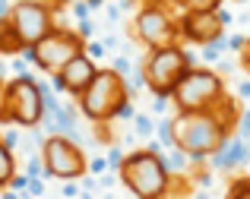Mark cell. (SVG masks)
<instances>
[{"label":"cell","instance_id":"18","mask_svg":"<svg viewBox=\"0 0 250 199\" xmlns=\"http://www.w3.org/2000/svg\"><path fill=\"white\" fill-rule=\"evenodd\" d=\"M133 127L140 136H146V139H152L155 136V120L149 114H133Z\"/></svg>","mask_w":250,"mask_h":199},{"label":"cell","instance_id":"24","mask_svg":"<svg viewBox=\"0 0 250 199\" xmlns=\"http://www.w3.org/2000/svg\"><path fill=\"white\" fill-rule=\"evenodd\" d=\"M25 177H44V164H42V158L38 155H32V161H29V174Z\"/></svg>","mask_w":250,"mask_h":199},{"label":"cell","instance_id":"19","mask_svg":"<svg viewBox=\"0 0 250 199\" xmlns=\"http://www.w3.org/2000/svg\"><path fill=\"white\" fill-rule=\"evenodd\" d=\"M155 133H159V145H162V149H174V142H171V123L168 120L155 123Z\"/></svg>","mask_w":250,"mask_h":199},{"label":"cell","instance_id":"2","mask_svg":"<svg viewBox=\"0 0 250 199\" xmlns=\"http://www.w3.org/2000/svg\"><path fill=\"white\" fill-rule=\"evenodd\" d=\"M117 177L136 199H168L171 174L162 161V145L149 142L146 149H133L121 158Z\"/></svg>","mask_w":250,"mask_h":199},{"label":"cell","instance_id":"17","mask_svg":"<svg viewBox=\"0 0 250 199\" xmlns=\"http://www.w3.org/2000/svg\"><path fill=\"white\" fill-rule=\"evenodd\" d=\"M177 10H215L222 6V0H171Z\"/></svg>","mask_w":250,"mask_h":199},{"label":"cell","instance_id":"33","mask_svg":"<svg viewBox=\"0 0 250 199\" xmlns=\"http://www.w3.org/2000/svg\"><path fill=\"white\" fill-rule=\"evenodd\" d=\"M108 199H114V196H108Z\"/></svg>","mask_w":250,"mask_h":199},{"label":"cell","instance_id":"16","mask_svg":"<svg viewBox=\"0 0 250 199\" xmlns=\"http://www.w3.org/2000/svg\"><path fill=\"white\" fill-rule=\"evenodd\" d=\"M225 199H250V177H234V180L228 183Z\"/></svg>","mask_w":250,"mask_h":199},{"label":"cell","instance_id":"5","mask_svg":"<svg viewBox=\"0 0 250 199\" xmlns=\"http://www.w3.org/2000/svg\"><path fill=\"white\" fill-rule=\"evenodd\" d=\"M193 63L190 54L184 51L181 41L174 44H165V48H152L146 51L143 57V66H140V76H143V85H146L152 95H171L174 82L187 73V66Z\"/></svg>","mask_w":250,"mask_h":199},{"label":"cell","instance_id":"13","mask_svg":"<svg viewBox=\"0 0 250 199\" xmlns=\"http://www.w3.org/2000/svg\"><path fill=\"white\" fill-rule=\"evenodd\" d=\"M247 158H250L247 139H241V136L231 133V136L222 142V149L212 152L206 161H212V168H219V171H234V168H241V164H247Z\"/></svg>","mask_w":250,"mask_h":199},{"label":"cell","instance_id":"15","mask_svg":"<svg viewBox=\"0 0 250 199\" xmlns=\"http://www.w3.org/2000/svg\"><path fill=\"white\" fill-rule=\"evenodd\" d=\"M16 54H22V44L16 41V35L10 32V25L0 16V57H16Z\"/></svg>","mask_w":250,"mask_h":199},{"label":"cell","instance_id":"11","mask_svg":"<svg viewBox=\"0 0 250 199\" xmlns=\"http://www.w3.org/2000/svg\"><path fill=\"white\" fill-rule=\"evenodd\" d=\"M231 25V13L215 6V10H181L177 13V38L187 44H212L225 38V29Z\"/></svg>","mask_w":250,"mask_h":199},{"label":"cell","instance_id":"29","mask_svg":"<svg viewBox=\"0 0 250 199\" xmlns=\"http://www.w3.org/2000/svg\"><path fill=\"white\" fill-rule=\"evenodd\" d=\"M238 92H241V98H250V79H247V82H241Z\"/></svg>","mask_w":250,"mask_h":199},{"label":"cell","instance_id":"22","mask_svg":"<svg viewBox=\"0 0 250 199\" xmlns=\"http://www.w3.org/2000/svg\"><path fill=\"white\" fill-rule=\"evenodd\" d=\"M80 183H76V180H63V190H61V196L63 199H76V196H80Z\"/></svg>","mask_w":250,"mask_h":199},{"label":"cell","instance_id":"31","mask_svg":"<svg viewBox=\"0 0 250 199\" xmlns=\"http://www.w3.org/2000/svg\"><path fill=\"white\" fill-rule=\"evenodd\" d=\"M98 183H102V187H111V183H114V174H104V177H102Z\"/></svg>","mask_w":250,"mask_h":199},{"label":"cell","instance_id":"4","mask_svg":"<svg viewBox=\"0 0 250 199\" xmlns=\"http://www.w3.org/2000/svg\"><path fill=\"white\" fill-rule=\"evenodd\" d=\"M225 79L222 73H215L212 66H196L190 63L187 73L174 82L168 101L174 104L177 111H209L225 98Z\"/></svg>","mask_w":250,"mask_h":199},{"label":"cell","instance_id":"14","mask_svg":"<svg viewBox=\"0 0 250 199\" xmlns=\"http://www.w3.org/2000/svg\"><path fill=\"white\" fill-rule=\"evenodd\" d=\"M19 171V158H16V152L6 145V139L0 136V190H6L10 187V180H13V174Z\"/></svg>","mask_w":250,"mask_h":199},{"label":"cell","instance_id":"28","mask_svg":"<svg viewBox=\"0 0 250 199\" xmlns=\"http://www.w3.org/2000/svg\"><path fill=\"white\" fill-rule=\"evenodd\" d=\"M244 38L247 35H231V38H228V48H231V51H241V48H244Z\"/></svg>","mask_w":250,"mask_h":199},{"label":"cell","instance_id":"30","mask_svg":"<svg viewBox=\"0 0 250 199\" xmlns=\"http://www.w3.org/2000/svg\"><path fill=\"white\" fill-rule=\"evenodd\" d=\"M117 16H121V10H117V6H108V19H111V22H114Z\"/></svg>","mask_w":250,"mask_h":199},{"label":"cell","instance_id":"8","mask_svg":"<svg viewBox=\"0 0 250 199\" xmlns=\"http://www.w3.org/2000/svg\"><path fill=\"white\" fill-rule=\"evenodd\" d=\"M38 158L44 164V174L57 177V180H80L85 177V152L73 136H63V133H51L42 139L38 145Z\"/></svg>","mask_w":250,"mask_h":199},{"label":"cell","instance_id":"9","mask_svg":"<svg viewBox=\"0 0 250 199\" xmlns=\"http://www.w3.org/2000/svg\"><path fill=\"white\" fill-rule=\"evenodd\" d=\"M6 123L22 130H38L44 117L42 104V82L35 76H13L6 79Z\"/></svg>","mask_w":250,"mask_h":199},{"label":"cell","instance_id":"3","mask_svg":"<svg viewBox=\"0 0 250 199\" xmlns=\"http://www.w3.org/2000/svg\"><path fill=\"white\" fill-rule=\"evenodd\" d=\"M130 101V85L111 66H98L95 79L76 95V111L92 123H111L121 111V104Z\"/></svg>","mask_w":250,"mask_h":199},{"label":"cell","instance_id":"32","mask_svg":"<svg viewBox=\"0 0 250 199\" xmlns=\"http://www.w3.org/2000/svg\"><path fill=\"white\" fill-rule=\"evenodd\" d=\"M76 199H92V193H89V190H80V196H76Z\"/></svg>","mask_w":250,"mask_h":199},{"label":"cell","instance_id":"20","mask_svg":"<svg viewBox=\"0 0 250 199\" xmlns=\"http://www.w3.org/2000/svg\"><path fill=\"white\" fill-rule=\"evenodd\" d=\"M104 171H108V161H104L102 155H95V158L85 161V174H104Z\"/></svg>","mask_w":250,"mask_h":199},{"label":"cell","instance_id":"12","mask_svg":"<svg viewBox=\"0 0 250 199\" xmlns=\"http://www.w3.org/2000/svg\"><path fill=\"white\" fill-rule=\"evenodd\" d=\"M95 73H98V63L92 60L89 54H76L73 60H67L61 70L54 73V85L61 92H67L70 98H76L85 85L95 79Z\"/></svg>","mask_w":250,"mask_h":199},{"label":"cell","instance_id":"23","mask_svg":"<svg viewBox=\"0 0 250 199\" xmlns=\"http://www.w3.org/2000/svg\"><path fill=\"white\" fill-rule=\"evenodd\" d=\"M70 10H73L76 19H89V6H85V0H70Z\"/></svg>","mask_w":250,"mask_h":199},{"label":"cell","instance_id":"7","mask_svg":"<svg viewBox=\"0 0 250 199\" xmlns=\"http://www.w3.org/2000/svg\"><path fill=\"white\" fill-rule=\"evenodd\" d=\"M3 22L10 25V32L25 51L57 25V13L44 0H13L3 13Z\"/></svg>","mask_w":250,"mask_h":199},{"label":"cell","instance_id":"10","mask_svg":"<svg viewBox=\"0 0 250 199\" xmlns=\"http://www.w3.org/2000/svg\"><path fill=\"white\" fill-rule=\"evenodd\" d=\"M133 38L146 51L181 41L177 38V13L171 3H143L133 16Z\"/></svg>","mask_w":250,"mask_h":199},{"label":"cell","instance_id":"27","mask_svg":"<svg viewBox=\"0 0 250 199\" xmlns=\"http://www.w3.org/2000/svg\"><path fill=\"white\" fill-rule=\"evenodd\" d=\"M121 149H114V145H111V152H108V158H104V161H108V168H117V164H121Z\"/></svg>","mask_w":250,"mask_h":199},{"label":"cell","instance_id":"1","mask_svg":"<svg viewBox=\"0 0 250 199\" xmlns=\"http://www.w3.org/2000/svg\"><path fill=\"white\" fill-rule=\"evenodd\" d=\"M171 123V142L174 149H181L190 161H206L212 152L222 149L234 127L219 114L215 108L209 111H177L174 117H168Z\"/></svg>","mask_w":250,"mask_h":199},{"label":"cell","instance_id":"25","mask_svg":"<svg viewBox=\"0 0 250 199\" xmlns=\"http://www.w3.org/2000/svg\"><path fill=\"white\" fill-rule=\"evenodd\" d=\"M238 54H241V66H244V73H250V38H244V48H241Z\"/></svg>","mask_w":250,"mask_h":199},{"label":"cell","instance_id":"6","mask_svg":"<svg viewBox=\"0 0 250 199\" xmlns=\"http://www.w3.org/2000/svg\"><path fill=\"white\" fill-rule=\"evenodd\" d=\"M85 48V38H80V32L76 29H67V25H54V29L48 32L44 38H38L32 48H25V60L35 63L42 73H48V76H54L57 70H61L67 60H73L76 54H83Z\"/></svg>","mask_w":250,"mask_h":199},{"label":"cell","instance_id":"21","mask_svg":"<svg viewBox=\"0 0 250 199\" xmlns=\"http://www.w3.org/2000/svg\"><path fill=\"white\" fill-rule=\"evenodd\" d=\"M234 130H241V136H250V111L241 108L238 114V123H234Z\"/></svg>","mask_w":250,"mask_h":199},{"label":"cell","instance_id":"26","mask_svg":"<svg viewBox=\"0 0 250 199\" xmlns=\"http://www.w3.org/2000/svg\"><path fill=\"white\" fill-rule=\"evenodd\" d=\"M3 108H6V79L0 76V123H6V114H3Z\"/></svg>","mask_w":250,"mask_h":199}]
</instances>
